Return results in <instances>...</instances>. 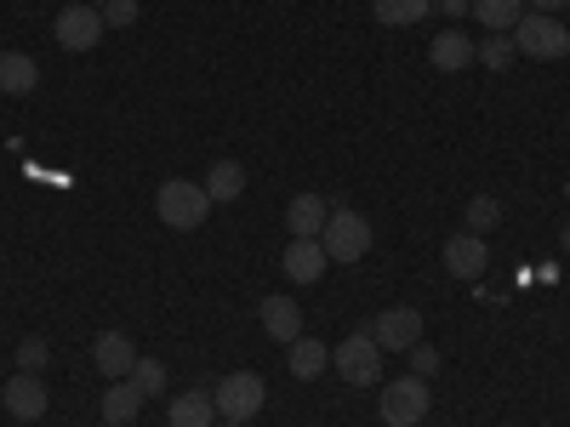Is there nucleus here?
Instances as JSON below:
<instances>
[{
    "mask_svg": "<svg viewBox=\"0 0 570 427\" xmlns=\"http://www.w3.org/2000/svg\"><path fill=\"white\" fill-rule=\"evenodd\" d=\"M285 365H292L297 383H314V376H325V365H331V348L314 342V337H297V342H285Z\"/></svg>",
    "mask_w": 570,
    "mask_h": 427,
    "instance_id": "nucleus-16",
    "label": "nucleus"
},
{
    "mask_svg": "<svg viewBox=\"0 0 570 427\" xmlns=\"http://www.w3.org/2000/svg\"><path fill=\"white\" fill-rule=\"evenodd\" d=\"M35 86H40V63L29 52H0V91L7 98H29Z\"/></svg>",
    "mask_w": 570,
    "mask_h": 427,
    "instance_id": "nucleus-14",
    "label": "nucleus"
},
{
    "mask_svg": "<svg viewBox=\"0 0 570 427\" xmlns=\"http://www.w3.org/2000/svg\"><path fill=\"white\" fill-rule=\"evenodd\" d=\"M86 7H104V0H86Z\"/></svg>",
    "mask_w": 570,
    "mask_h": 427,
    "instance_id": "nucleus-33",
    "label": "nucleus"
},
{
    "mask_svg": "<svg viewBox=\"0 0 570 427\" xmlns=\"http://www.w3.org/2000/svg\"><path fill=\"white\" fill-rule=\"evenodd\" d=\"M473 18L491 34H513V23L525 18V0H473Z\"/></svg>",
    "mask_w": 570,
    "mask_h": 427,
    "instance_id": "nucleus-22",
    "label": "nucleus"
},
{
    "mask_svg": "<svg viewBox=\"0 0 570 427\" xmlns=\"http://www.w3.org/2000/svg\"><path fill=\"white\" fill-rule=\"evenodd\" d=\"M46 359H52V348H46L40 337H29V342L18 348V370H35V376H40V370H46Z\"/></svg>",
    "mask_w": 570,
    "mask_h": 427,
    "instance_id": "nucleus-27",
    "label": "nucleus"
},
{
    "mask_svg": "<svg viewBox=\"0 0 570 427\" xmlns=\"http://www.w3.org/2000/svg\"><path fill=\"white\" fill-rule=\"evenodd\" d=\"M485 262H491V251H485V234H451L445 240V274L451 279H480L485 274Z\"/></svg>",
    "mask_w": 570,
    "mask_h": 427,
    "instance_id": "nucleus-9",
    "label": "nucleus"
},
{
    "mask_svg": "<svg viewBox=\"0 0 570 427\" xmlns=\"http://www.w3.org/2000/svg\"><path fill=\"white\" fill-rule=\"evenodd\" d=\"M513 34H485V40H473V63H485V69H508L513 63Z\"/></svg>",
    "mask_w": 570,
    "mask_h": 427,
    "instance_id": "nucleus-23",
    "label": "nucleus"
},
{
    "mask_svg": "<svg viewBox=\"0 0 570 427\" xmlns=\"http://www.w3.org/2000/svg\"><path fill=\"white\" fill-rule=\"evenodd\" d=\"M371 337L383 354H411L422 342V308H383L371 325Z\"/></svg>",
    "mask_w": 570,
    "mask_h": 427,
    "instance_id": "nucleus-8",
    "label": "nucleus"
},
{
    "mask_svg": "<svg viewBox=\"0 0 570 427\" xmlns=\"http://www.w3.org/2000/svg\"><path fill=\"white\" fill-rule=\"evenodd\" d=\"M497 222H502V206L491 195H473L468 200V234H491Z\"/></svg>",
    "mask_w": 570,
    "mask_h": 427,
    "instance_id": "nucleus-25",
    "label": "nucleus"
},
{
    "mask_svg": "<svg viewBox=\"0 0 570 427\" xmlns=\"http://www.w3.org/2000/svg\"><path fill=\"white\" fill-rule=\"evenodd\" d=\"M564 200H570V182H564Z\"/></svg>",
    "mask_w": 570,
    "mask_h": 427,
    "instance_id": "nucleus-34",
    "label": "nucleus"
},
{
    "mask_svg": "<svg viewBox=\"0 0 570 427\" xmlns=\"http://www.w3.org/2000/svg\"><path fill=\"white\" fill-rule=\"evenodd\" d=\"M376 416H383L389 427H416V421L428 416V383H422V376H400V383H383Z\"/></svg>",
    "mask_w": 570,
    "mask_h": 427,
    "instance_id": "nucleus-6",
    "label": "nucleus"
},
{
    "mask_svg": "<svg viewBox=\"0 0 570 427\" xmlns=\"http://www.w3.org/2000/svg\"><path fill=\"white\" fill-rule=\"evenodd\" d=\"M325 217H331V206L320 195H297L292 206H285V228H292V240H320Z\"/></svg>",
    "mask_w": 570,
    "mask_h": 427,
    "instance_id": "nucleus-13",
    "label": "nucleus"
},
{
    "mask_svg": "<svg viewBox=\"0 0 570 427\" xmlns=\"http://www.w3.org/2000/svg\"><path fill=\"white\" fill-rule=\"evenodd\" d=\"M206 195H212V206L240 200V195H246V171H240V160H217V166L206 171Z\"/></svg>",
    "mask_w": 570,
    "mask_h": 427,
    "instance_id": "nucleus-19",
    "label": "nucleus"
},
{
    "mask_svg": "<svg viewBox=\"0 0 570 427\" xmlns=\"http://www.w3.org/2000/svg\"><path fill=\"white\" fill-rule=\"evenodd\" d=\"M155 211H160V222H166V228H177V234H195V228L212 217V195H206V182L171 177V182H160Z\"/></svg>",
    "mask_w": 570,
    "mask_h": 427,
    "instance_id": "nucleus-1",
    "label": "nucleus"
},
{
    "mask_svg": "<svg viewBox=\"0 0 570 427\" xmlns=\"http://www.w3.org/2000/svg\"><path fill=\"white\" fill-rule=\"evenodd\" d=\"M525 7H531V12H553V18H559V12L570 7V0H525Z\"/></svg>",
    "mask_w": 570,
    "mask_h": 427,
    "instance_id": "nucleus-29",
    "label": "nucleus"
},
{
    "mask_svg": "<svg viewBox=\"0 0 570 427\" xmlns=\"http://www.w3.org/2000/svg\"><path fill=\"white\" fill-rule=\"evenodd\" d=\"M263 330L274 342H297L303 337V314L292 297H263Z\"/></svg>",
    "mask_w": 570,
    "mask_h": 427,
    "instance_id": "nucleus-15",
    "label": "nucleus"
},
{
    "mask_svg": "<svg viewBox=\"0 0 570 427\" xmlns=\"http://www.w3.org/2000/svg\"><path fill=\"white\" fill-rule=\"evenodd\" d=\"M434 370H440V354L428 348V342H416V348H411V376H422V383H428Z\"/></svg>",
    "mask_w": 570,
    "mask_h": 427,
    "instance_id": "nucleus-28",
    "label": "nucleus"
},
{
    "mask_svg": "<svg viewBox=\"0 0 570 427\" xmlns=\"http://www.w3.org/2000/svg\"><path fill=\"white\" fill-rule=\"evenodd\" d=\"M91 359H98V370L109 376V383H120V376H131V365H137L142 354L131 348L126 330H104V337L91 342Z\"/></svg>",
    "mask_w": 570,
    "mask_h": 427,
    "instance_id": "nucleus-10",
    "label": "nucleus"
},
{
    "mask_svg": "<svg viewBox=\"0 0 570 427\" xmlns=\"http://www.w3.org/2000/svg\"><path fill=\"white\" fill-rule=\"evenodd\" d=\"M428 58H434V69L456 75V69H468V63H473V40H468L462 29H445V34H434V46H428Z\"/></svg>",
    "mask_w": 570,
    "mask_h": 427,
    "instance_id": "nucleus-18",
    "label": "nucleus"
},
{
    "mask_svg": "<svg viewBox=\"0 0 570 427\" xmlns=\"http://www.w3.org/2000/svg\"><path fill=\"white\" fill-rule=\"evenodd\" d=\"M331 365H337L343 383H354V388H376V376H383V348H376L371 330H354V337L337 342Z\"/></svg>",
    "mask_w": 570,
    "mask_h": 427,
    "instance_id": "nucleus-5",
    "label": "nucleus"
},
{
    "mask_svg": "<svg viewBox=\"0 0 570 427\" xmlns=\"http://www.w3.org/2000/svg\"><path fill=\"white\" fill-rule=\"evenodd\" d=\"M212 405H217L223 421H252L268 405V383L257 370H234V376H223V383L212 388Z\"/></svg>",
    "mask_w": 570,
    "mask_h": 427,
    "instance_id": "nucleus-2",
    "label": "nucleus"
},
{
    "mask_svg": "<svg viewBox=\"0 0 570 427\" xmlns=\"http://www.w3.org/2000/svg\"><path fill=\"white\" fill-rule=\"evenodd\" d=\"M440 7H445L451 18H462V12H473V0H440Z\"/></svg>",
    "mask_w": 570,
    "mask_h": 427,
    "instance_id": "nucleus-30",
    "label": "nucleus"
},
{
    "mask_svg": "<svg viewBox=\"0 0 570 427\" xmlns=\"http://www.w3.org/2000/svg\"><path fill=\"white\" fill-rule=\"evenodd\" d=\"M52 34H58L63 52H91V46H98L109 29H104V12H98V7H86V0H75V7H63V12H58Z\"/></svg>",
    "mask_w": 570,
    "mask_h": 427,
    "instance_id": "nucleus-7",
    "label": "nucleus"
},
{
    "mask_svg": "<svg viewBox=\"0 0 570 427\" xmlns=\"http://www.w3.org/2000/svg\"><path fill=\"white\" fill-rule=\"evenodd\" d=\"M137 410H142V394H137V383H131V376L109 383V394H104V421H109V427H126Z\"/></svg>",
    "mask_w": 570,
    "mask_h": 427,
    "instance_id": "nucleus-20",
    "label": "nucleus"
},
{
    "mask_svg": "<svg viewBox=\"0 0 570 427\" xmlns=\"http://www.w3.org/2000/svg\"><path fill=\"white\" fill-rule=\"evenodd\" d=\"M0 399H7V410H12L18 421H35V416H46V383H40L35 370H18Z\"/></svg>",
    "mask_w": 570,
    "mask_h": 427,
    "instance_id": "nucleus-11",
    "label": "nucleus"
},
{
    "mask_svg": "<svg viewBox=\"0 0 570 427\" xmlns=\"http://www.w3.org/2000/svg\"><path fill=\"white\" fill-rule=\"evenodd\" d=\"M320 246H325V257H331V262H360V257L371 251V222H365L360 211L337 206V211L325 217V234H320Z\"/></svg>",
    "mask_w": 570,
    "mask_h": 427,
    "instance_id": "nucleus-4",
    "label": "nucleus"
},
{
    "mask_svg": "<svg viewBox=\"0 0 570 427\" xmlns=\"http://www.w3.org/2000/svg\"><path fill=\"white\" fill-rule=\"evenodd\" d=\"M217 427H246V421H217Z\"/></svg>",
    "mask_w": 570,
    "mask_h": 427,
    "instance_id": "nucleus-32",
    "label": "nucleus"
},
{
    "mask_svg": "<svg viewBox=\"0 0 570 427\" xmlns=\"http://www.w3.org/2000/svg\"><path fill=\"white\" fill-rule=\"evenodd\" d=\"M131 383H137V394H142V399H155V394H166L171 376H166V365H160V359H137V365H131Z\"/></svg>",
    "mask_w": 570,
    "mask_h": 427,
    "instance_id": "nucleus-24",
    "label": "nucleus"
},
{
    "mask_svg": "<svg viewBox=\"0 0 570 427\" xmlns=\"http://www.w3.org/2000/svg\"><path fill=\"white\" fill-rule=\"evenodd\" d=\"M104 29H131L137 23V0H104Z\"/></svg>",
    "mask_w": 570,
    "mask_h": 427,
    "instance_id": "nucleus-26",
    "label": "nucleus"
},
{
    "mask_svg": "<svg viewBox=\"0 0 570 427\" xmlns=\"http://www.w3.org/2000/svg\"><path fill=\"white\" fill-rule=\"evenodd\" d=\"M559 246H564V251H570V222H564V234H559Z\"/></svg>",
    "mask_w": 570,
    "mask_h": 427,
    "instance_id": "nucleus-31",
    "label": "nucleus"
},
{
    "mask_svg": "<svg viewBox=\"0 0 570 427\" xmlns=\"http://www.w3.org/2000/svg\"><path fill=\"white\" fill-rule=\"evenodd\" d=\"M513 46H519L525 58L553 63V58L570 52V29H564V18H553V12H525V18L513 23Z\"/></svg>",
    "mask_w": 570,
    "mask_h": 427,
    "instance_id": "nucleus-3",
    "label": "nucleus"
},
{
    "mask_svg": "<svg viewBox=\"0 0 570 427\" xmlns=\"http://www.w3.org/2000/svg\"><path fill=\"white\" fill-rule=\"evenodd\" d=\"M376 23L383 29H411V23H422L428 12H434V0H376Z\"/></svg>",
    "mask_w": 570,
    "mask_h": 427,
    "instance_id": "nucleus-21",
    "label": "nucleus"
},
{
    "mask_svg": "<svg viewBox=\"0 0 570 427\" xmlns=\"http://www.w3.org/2000/svg\"><path fill=\"white\" fill-rule=\"evenodd\" d=\"M166 427H217V405H212V394H195V388H188L183 399H171Z\"/></svg>",
    "mask_w": 570,
    "mask_h": 427,
    "instance_id": "nucleus-17",
    "label": "nucleus"
},
{
    "mask_svg": "<svg viewBox=\"0 0 570 427\" xmlns=\"http://www.w3.org/2000/svg\"><path fill=\"white\" fill-rule=\"evenodd\" d=\"M325 262H331V257H325L320 240H292V246H285V262H279V268H285V279H292V285H314V279L325 274Z\"/></svg>",
    "mask_w": 570,
    "mask_h": 427,
    "instance_id": "nucleus-12",
    "label": "nucleus"
}]
</instances>
